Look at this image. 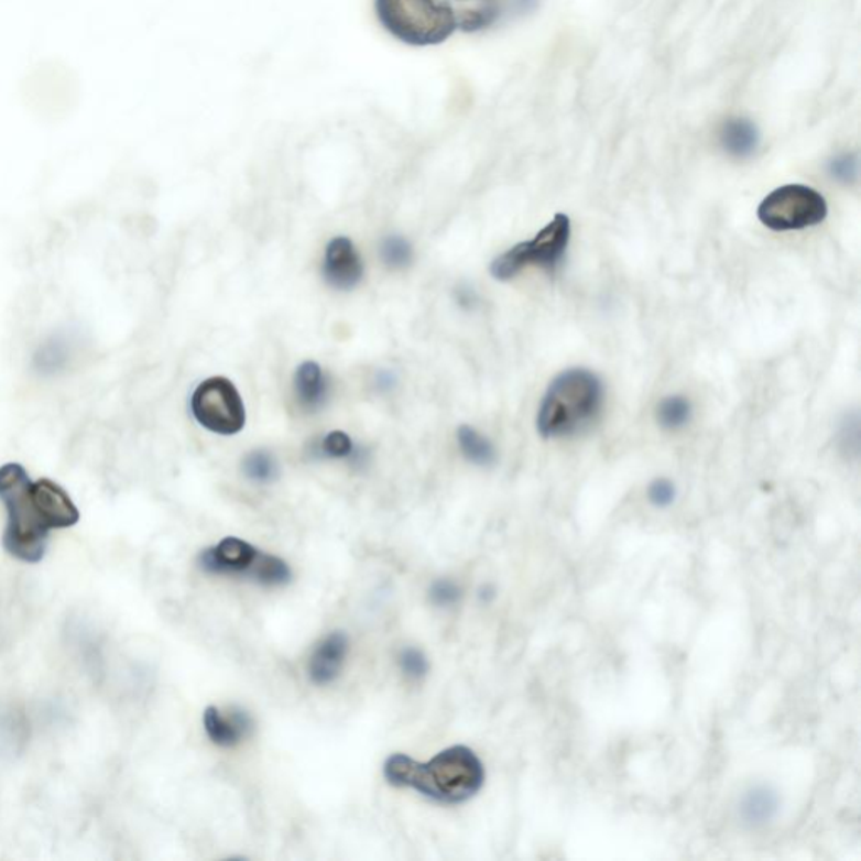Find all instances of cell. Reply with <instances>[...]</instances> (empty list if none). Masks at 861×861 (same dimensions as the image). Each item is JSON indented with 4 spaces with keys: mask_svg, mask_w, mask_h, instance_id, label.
I'll return each mask as SVG.
<instances>
[{
    "mask_svg": "<svg viewBox=\"0 0 861 861\" xmlns=\"http://www.w3.org/2000/svg\"><path fill=\"white\" fill-rule=\"evenodd\" d=\"M0 502L8 510L2 545L22 563H41L51 531L79 522L78 506L65 488L47 478L31 480L19 464L0 467Z\"/></svg>",
    "mask_w": 861,
    "mask_h": 861,
    "instance_id": "obj_1",
    "label": "cell"
},
{
    "mask_svg": "<svg viewBox=\"0 0 861 861\" xmlns=\"http://www.w3.org/2000/svg\"><path fill=\"white\" fill-rule=\"evenodd\" d=\"M384 776L392 786L413 787L433 802L459 805L481 789L484 767L470 748L453 745L424 764L404 754L391 755Z\"/></svg>",
    "mask_w": 861,
    "mask_h": 861,
    "instance_id": "obj_2",
    "label": "cell"
},
{
    "mask_svg": "<svg viewBox=\"0 0 861 861\" xmlns=\"http://www.w3.org/2000/svg\"><path fill=\"white\" fill-rule=\"evenodd\" d=\"M604 388L588 369H567L548 385L537 414L542 438H566L591 424L601 413Z\"/></svg>",
    "mask_w": 861,
    "mask_h": 861,
    "instance_id": "obj_3",
    "label": "cell"
},
{
    "mask_svg": "<svg viewBox=\"0 0 861 861\" xmlns=\"http://www.w3.org/2000/svg\"><path fill=\"white\" fill-rule=\"evenodd\" d=\"M382 28L410 46H435L455 33L451 11L438 0H375Z\"/></svg>",
    "mask_w": 861,
    "mask_h": 861,
    "instance_id": "obj_4",
    "label": "cell"
},
{
    "mask_svg": "<svg viewBox=\"0 0 861 861\" xmlns=\"http://www.w3.org/2000/svg\"><path fill=\"white\" fill-rule=\"evenodd\" d=\"M199 567L214 576H241L268 588L285 586L292 579L285 560L264 554L238 537L222 538L219 544L206 548L199 556Z\"/></svg>",
    "mask_w": 861,
    "mask_h": 861,
    "instance_id": "obj_5",
    "label": "cell"
},
{
    "mask_svg": "<svg viewBox=\"0 0 861 861\" xmlns=\"http://www.w3.org/2000/svg\"><path fill=\"white\" fill-rule=\"evenodd\" d=\"M570 241V219L556 214L554 219L531 241L520 242L491 263V274L500 282L515 279L527 268L554 271L566 257Z\"/></svg>",
    "mask_w": 861,
    "mask_h": 861,
    "instance_id": "obj_6",
    "label": "cell"
},
{
    "mask_svg": "<svg viewBox=\"0 0 861 861\" xmlns=\"http://www.w3.org/2000/svg\"><path fill=\"white\" fill-rule=\"evenodd\" d=\"M828 204L818 190L803 184H789L769 194L758 209V218L773 231H802L821 225Z\"/></svg>",
    "mask_w": 861,
    "mask_h": 861,
    "instance_id": "obj_7",
    "label": "cell"
},
{
    "mask_svg": "<svg viewBox=\"0 0 861 861\" xmlns=\"http://www.w3.org/2000/svg\"><path fill=\"white\" fill-rule=\"evenodd\" d=\"M194 417L214 435L235 436L246 424V410L238 389L229 379L210 378L200 382L190 399Z\"/></svg>",
    "mask_w": 861,
    "mask_h": 861,
    "instance_id": "obj_8",
    "label": "cell"
},
{
    "mask_svg": "<svg viewBox=\"0 0 861 861\" xmlns=\"http://www.w3.org/2000/svg\"><path fill=\"white\" fill-rule=\"evenodd\" d=\"M325 280L337 290H352L363 276V264L349 238H335L328 242L324 258Z\"/></svg>",
    "mask_w": 861,
    "mask_h": 861,
    "instance_id": "obj_9",
    "label": "cell"
},
{
    "mask_svg": "<svg viewBox=\"0 0 861 861\" xmlns=\"http://www.w3.org/2000/svg\"><path fill=\"white\" fill-rule=\"evenodd\" d=\"M347 652H349V640L340 631L328 634L325 640H321L308 662V675L312 682L315 685H328L337 680L342 672Z\"/></svg>",
    "mask_w": 861,
    "mask_h": 861,
    "instance_id": "obj_10",
    "label": "cell"
},
{
    "mask_svg": "<svg viewBox=\"0 0 861 861\" xmlns=\"http://www.w3.org/2000/svg\"><path fill=\"white\" fill-rule=\"evenodd\" d=\"M204 729L212 744L229 749L236 748L244 737L250 735L253 722L242 710L232 709L225 713L218 707H209L204 712Z\"/></svg>",
    "mask_w": 861,
    "mask_h": 861,
    "instance_id": "obj_11",
    "label": "cell"
},
{
    "mask_svg": "<svg viewBox=\"0 0 861 861\" xmlns=\"http://www.w3.org/2000/svg\"><path fill=\"white\" fill-rule=\"evenodd\" d=\"M296 403L305 413H317L327 404L330 382L317 362H305L298 367L293 379Z\"/></svg>",
    "mask_w": 861,
    "mask_h": 861,
    "instance_id": "obj_12",
    "label": "cell"
},
{
    "mask_svg": "<svg viewBox=\"0 0 861 861\" xmlns=\"http://www.w3.org/2000/svg\"><path fill=\"white\" fill-rule=\"evenodd\" d=\"M451 11L456 29L465 33H477L495 24L502 12V0H443Z\"/></svg>",
    "mask_w": 861,
    "mask_h": 861,
    "instance_id": "obj_13",
    "label": "cell"
},
{
    "mask_svg": "<svg viewBox=\"0 0 861 861\" xmlns=\"http://www.w3.org/2000/svg\"><path fill=\"white\" fill-rule=\"evenodd\" d=\"M720 143L732 157H751L759 145L758 127L745 118H730L720 130Z\"/></svg>",
    "mask_w": 861,
    "mask_h": 861,
    "instance_id": "obj_14",
    "label": "cell"
},
{
    "mask_svg": "<svg viewBox=\"0 0 861 861\" xmlns=\"http://www.w3.org/2000/svg\"><path fill=\"white\" fill-rule=\"evenodd\" d=\"M73 356H75V340L72 335L57 334L47 338L40 347L34 356V363L41 374H56L68 366Z\"/></svg>",
    "mask_w": 861,
    "mask_h": 861,
    "instance_id": "obj_15",
    "label": "cell"
},
{
    "mask_svg": "<svg viewBox=\"0 0 861 861\" xmlns=\"http://www.w3.org/2000/svg\"><path fill=\"white\" fill-rule=\"evenodd\" d=\"M458 445L465 458L471 461V464L478 465V467H490V465L495 464V448L473 427H459Z\"/></svg>",
    "mask_w": 861,
    "mask_h": 861,
    "instance_id": "obj_16",
    "label": "cell"
},
{
    "mask_svg": "<svg viewBox=\"0 0 861 861\" xmlns=\"http://www.w3.org/2000/svg\"><path fill=\"white\" fill-rule=\"evenodd\" d=\"M691 417V404L684 395H669L663 399L656 410V419L663 429L676 430L687 426Z\"/></svg>",
    "mask_w": 861,
    "mask_h": 861,
    "instance_id": "obj_17",
    "label": "cell"
},
{
    "mask_svg": "<svg viewBox=\"0 0 861 861\" xmlns=\"http://www.w3.org/2000/svg\"><path fill=\"white\" fill-rule=\"evenodd\" d=\"M242 471L251 481L271 483L279 478V464L271 453L257 449V451L246 455L244 461H242Z\"/></svg>",
    "mask_w": 861,
    "mask_h": 861,
    "instance_id": "obj_18",
    "label": "cell"
},
{
    "mask_svg": "<svg viewBox=\"0 0 861 861\" xmlns=\"http://www.w3.org/2000/svg\"><path fill=\"white\" fill-rule=\"evenodd\" d=\"M776 796L773 793H769L764 787H758V789H752L745 797L742 811H744L745 819L749 822L758 825V822L769 821L774 811H776Z\"/></svg>",
    "mask_w": 861,
    "mask_h": 861,
    "instance_id": "obj_19",
    "label": "cell"
},
{
    "mask_svg": "<svg viewBox=\"0 0 861 861\" xmlns=\"http://www.w3.org/2000/svg\"><path fill=\"white\" fill-rule=\"evenodd\" d=\"M356 449L357 446L353 445L347 433H344V430H331L330 435L325 436L308 453H314L315 458L347 459V461H350Z\"/></svg>",
    "mask_w": 861,
    "mask_h": 861,
    "instance_id": "obj_20",
    "label": "cell"
},
{
    "mask_svg": "<svg viewBox=\"0 0 861 861\" xmlns=\"http://www.w3.org/2000/svg\"><path fill=\"white\" fill-rule=\"evenodd\" d=\"M381 257L385 266L401 270L413 261V248L403 236H389L382 241Z\"/></svg>",
    "mask_w": 861,
    "mask_h": 861,
    "instance_id": "obj_21",
    "label": "cell"
},
{
    "mask_svg": "<svg viewBox=\"0 0 861 861\" xmlns=\"http://www.w3.org/2000/svg\"><path fill=\"white\" fill-rule=\"evenodd\" d=\"M828 172L841 184H854L858 178V157L854 153H843L829 162Z\"/></svg>",
    "mask_w": 861,
    "mask_h": 861,
    "instance_id": "obj_22",
    "label": "cell"
},
{
    "mask_svg": "<svg viewBox=\"0 0 861 861\" xmlns=\"http://www.w3.org/2000/svg\"><path fill=\"white\" fill-rule=\"evenodd\" d=\"M429 598L438 608H451L461 599V589L453 580L439 579L430 586Z\"/></svg>",
    "mask_w": 861,
    "mask_h": 861,
    "instance_id": "obj_23",
    "label": "cell"
},
{
    "mask_svg": "<svg viewBox=\"0 0 861 861\" xmlns=\"http://www.w3.org/2000/svg\"><path fill=\"white\" fill-rule=\"evenodd\" d=\"M399 665L403 668L404 675L410 676L411 680H423L426 676L427 665L426 656L416 649H406L399 656Z\"/></svg>",
    "mask_w": 861,
    "mask_h": 861,
    "instance_id": "obj_24",
    "label": "cell"
},
{
    "mask_svg": "<svg viewBox=\"0 0 861 861\" xmlns=\"http://www.w3.org/2000/svg\"><path fill=\"white\" fill-rule=\"evenodd\" d=\"M675 484H673L672 481L666 480V478H658V480H655L652 484H650V502H652L655 506H660V509H665V506L672 505V503L675 502Z\"/></svg>",
    "mask_w": 861,
    "mask_h": 861,
    "instance_id": "obj_25",
    "label": "cell"
},
{
    "mask_svg": "<svg viewBox=\"0 0 861 861\" xmlns=\"http://www.w3.org/2000/svg\"><path fill=\"white\" fill-rule=\"evenodd\" d=\"M395 384H397V379H395L394 372L381 371L375 375L374 385L379 392H384L385 394V392L392 391Z\"/></svg>",
    "mask_w": 861,
    "mask_h": 861,
    "instance_id": "obj_26",
    "label": "cell"
},
{
    "mask_svg": "<svg viewBox=\"0 0 861 861\" xmlns=\"http://www.w3.org/2000/svg\"><path fill=\"white\" fill-rule=\"evenodd\" d=\"M537 2L538 0H513V6H515L519 12H528L535 9Z\"/></svg>",
    "mask_w": 861,
    "mask_h": 861,
    "instance_id": "obj_27",
    "label": "cell"
}]
</instances>
